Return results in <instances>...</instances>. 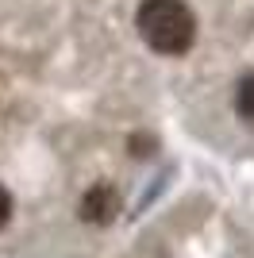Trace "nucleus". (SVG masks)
<instances>
[{
    "label": "nucleus",
    "instance_id": "obj_1",
    "mask_svg": "<svg viewBox=\"0 0 254 258\" xmlns=\"http://www.w3.org/2000/svg\"><path fill=\"white\" fill-rule=\"evenodd\" d=\"M135 27L154 54H189L197 43V16L185 0H143L135 12Z\"/></svg>",
    "mask_w": 254,
    "mask_h": 258
},
{
    "label": "nucleus",
    "instance_id": "obj_2",
    "mask_svg": "<svg viewBox=\"0 0 254 258\" xmlns=\"http://www.w3.org/2000/svg\"><path fill=\"white\" fill-rule=\"evenodd\" d=\"M77 212H81V220L85 224H112V220H116L119 216V193L116 189H112V185H93V189H89V193L81 197V208H77Z\"/></svg>",
    "mask_w": 254,
    "mask_h": 258
},
{
    "label": "nucleus",
    "instance_id": "obj_3",
    "mask_svg": "<svg viewBox=\"0 0 254 258\" xmlns=\"http://www.w3.org/2000/svg\"><path fill=\"white\" fill-rule=\"evenodd\" d=\"M235 112L246 119V123H254V74H246L239 85H235Z\"/></svg>",
    "mask_w": 254,
    "mask_h": 258
},
{
    "label": "nucleus",
    "instance_id": "obj_4",
    "mask_svg": "<svg viewBox=\"0 0 254 258\" xmlns=\"http://www.w3.org/2000/svg\"><path fill=\"white\" fill-rule=\"evenodd\" d=\"M154 147H158V143H154V135H131V139H127V151L135 154V158H150V154H154Z\"/></svg>",
    "mask_w": 254,
    "mask_h": 258
},
{
    "label": "nucleus",
    "instance_id": "obj_5",
    "mask_svg": "<svg viewBox=\"0 0 254 258\" xmlns=\"http://www.w3.org/2000/svg\"><path fill=\"white\" fill-rule=\"evenodd\" d=\"M8 216H12V193L0 185V227L8 224Z\"/></svg>",
    "mask_w": 254,
    "mask_h": 258
}]
</instances>
